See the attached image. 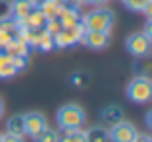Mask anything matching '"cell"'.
Instances as JSON below:
<instances>
[{"label": "cell", "mask_w": 152, "mask_h": 142, "mask_svg": "<svg viewBox=\"0 0 152 142\" xmlns=\"http://www.w3.org/2000/svg\"><path fill=\"white\" fill-rule=\"evenodd\" d=\"M114 21H115L114 12L110 8H102V6L81 15V23L85 25L87 31H106V33H110L112 27H114Z\"/></svg>", "instance_id": "obj_1"}, {"label": "cell", "mask_w": 152, "mask_h": 142, "mask_svg": "<svg viewBox=\"0 0 152 142\" xmlns=\"http://www.w3.org/2000/svg\"><path fill=\"white\" fill-rule=\"evenodd\" d=\"M56 121H58L62 131H69V129H81L87 121L85 109L79 104H64L56 113Z\"/></svg>", "instance_id": "obj_2"}, {"label": "cell", "mask_w": 152, "mask_h": 142, "mask_svg": "<svg viewBox=\"0 0 152 142\" xmlns=\"http://www.w3.org/2000/svg\"><path fill=\"white\" fill-rule=\"evenodd\" d=\"M127 98L135 104H148L152 98V81L150 77H142L137 75L135 79H131L129 85L125 88Z\"/></svg>", "instance_id": "obj_3"}, {"label": "cell", "mask_w": 152, "mask_h": 142, "mask_svg": "<svg viewBox=\"0 0 152 142\" xmlns=\"http://www.w3.org/2000/svg\"><path fill=\"white\" fill-rule=\"evenodd\" d=\"M87 29L83 23H77L75 27H69V29H60V33H56L54 37V48H67V46H73L77 42L83 41Z\"/></svg>", "instance_id": "obj_4"}, {"label": "cell", "mask_w": 152, "mask_h": 142, "mask_svg": "<svg viewBox=\"0 0 152 142\" xmlns=\"http://www.w3.org/2000/svg\"><path fill=\"white\" fill-rule=\"evenodd\" d=\"M137 135H139L137 127L125 119L110 125V129H108V140L110 142H133Z\"/></svg>", "instance_id": "obj_5"}, {"label": "cell", "mask_w": 152, "mask_h": 142, "mask_svg": "<svg viewBox=\"0 0 152 142\" xmlns=\"http://www.w3.org/2000/svg\"><path fill=\"white\" fill-rule=\"evenodd\" d=\"M125 48L135 58H146L150 54V37L145 33H133L127 37Z\"/></svg>", "instance_id": "obj_6"}, {"label": "cell", "mask_w": 152, "mask_h": 142, "mask_svg": "<svg viewBox=\"0 0 152 142\" xmlns=\"http://www.w3.org/2000/svg\"><path fill=\"white\" fill-rule=\"evenodd\" d=\"M23 119H25V135H29L31 138L39 135L41 131H45L48 127V121L42 113L39 112H29V113H23Z\"/></svg>", "instance_id": "obj_7"}, {"label": "cell", "mask_w": 152, "mask_h": 142, "mask_svg": "<svg viewBox=\"0 0 152 142\" xmlns=\"http://www.w3.org/2000/svg\"><path fill=\"white\" fill-rule=\"evenodd\" d=\"M81 42L91 50H104L110 44V33H106V31H87Z\"/></svg>", "instance_id": "obj_8"}, {"label": "cell", "mask_w": 152, "mask_h": 142, "mask_svg": "<svg viewBox=\"0 0 152 142\" xmlns=\"http://www.w3.org/2000/svg\"><path fill=\"white\" fill-rule=\"evenodd\" d=\"M58 21L62 25V29L75 27L77 23H81V12L75 8V4H66L62 8V12L58 14Z\"/></svg>", "instance_id": "obj_9"}, {"label": "cell", "mask_w": 152, "mask_h": 142, "mask_svg": "<svg viewBox=\"0 0 152 142\" xmlns=\"http://www.w3.org/2000/svg\"><path fill=\"white\" fill-rule=\"evenodd\" d=\"M10 17L21 19L37 8V0H10Z\"/></svg>", "instance_id": "obj_10"}, {"label": "cell", "mask_w": 152, "mask_h": 142, "mask_svg": "<svg viewBox=\"0 0 152 142\" xmlns=\"http://www.w3.org/2000/svg\"><path fill=\"white\" fill-rule=\"evenodd\" d=\"M15 33H18V25H15L14 17L8 15V17L0 19V50H2L10 41H14Z\"/></svg>", "instance_id": "obj_11"}, {"label": "cell", "mask_w": 152, "mask_h": 142, "mask_svg": "<svg viewBox=\"0 0 152 142\" xmlns=\"http://www.w3.org/2000/svg\"><path fill=\"white\" fill-rule=\"evenodd\" d=\"M64 6H66L64 0H37V8L42 12V15L46 19L58 17V14L62 12Z\"/></svg>", "instance_id": "obj_12"}, {"label": "cell", "mask_w": 152, "mask_h": 142, "mask_svg": "<svg viewBox=\"0 0 152 142\" xmlns=\"http://www.w3.org/2000/svg\"><path fill=\"white\" fill-rule=\"evenodd\" d=\"M2 50L8 54V56H23V58H27V56L31 54V50H33V48H31L29 44H25L23 41H19L18 37H15L14 41H10V42H8V44L4 46Z\"/></svg>", "instance_id": "obj_13"}, {"label": "cell", "mask_w": 152, "mask_h": 142, "mask_svg": "<svg viewBox=\"0 0 152 142\" xmlns=\"http://www.w3.org/2000/svg\"><path fill=\"white\" fill-rule=\"evenodd\" d=\"M100 117L106 125H114V123H118V121L123 119V109L119 108V106H106V108L102 109Z\"/></svg>", "instance_id": "obj_14"}, {"label": "cell", "mask_w": 152, "mask_h": 142, "mask_svg": "<svg viewBox=\"0 0 152 142\" xmlns=\"http://www.w3.org/2000/svg\"><path fill=\"white\" fill-rule=\"evenodd\" d=\"M6 131L12 133V135H18V136H25V119H23L21 113L18 115H12L6 123Z\"/></svg>", "instance_id": "obj_15"}, {"label": "cell", "mask_w": 152, "mask_h": 142, "mask_svg": "<svg viewBox=\"0 0 152 142\" xmlns=\"http://www.w3.org/2000/svg\"><path fill=\"white\" fill-rule=\"evenodd\" d=\"M14 75H18V71L12 64V58L4 50H0V79H12Z\"/></svg>", "instance_id": "obj_16"}, {"label": "cell", "mask_w": 152, "mask_h": 142, "mask_svg": "<svg viewBox=\"0 0 152 142\" xmlns=\"http://www.w3.org/2000/svg\"><path fill=\"white\" fill-rule=\"evenodd\" d=\"M87 142H108V129L102 125H94L89 131H85Z\"/></svg>", "instance_id": "obj_17"}, {"label": "cell", "mask_w": 152, "mask_h": 142, "mask_svg": "<svg viewBox=\"0 0 152 142\" xmlns=\"http://www.w3.org/2000/svg\"><path fill=\"white\" fill-rule=\"evenodd\" d=\"M58 142H87V135L83 129H69V131H62Z\"/></svg>", "instance_id": "obj_18"}, {"label": "cell", "mask_w": 152, "mask_h": 142, "mask_svg": "<svg viewBox=\"0 0 152 142\" xmlns=\"http://www.w3.org/2000/svg\"><path fill=\"white\" fill-rule=\"evenodd\" d=\"M37 48L41 50V52H50V50H54V38H52V35L46 33L45 29H42L41 38H39V42H37Z\"/></svg>", "instance_id": "obj_19"}, {"label": "cell", "mask_w": 152, "mask_h": 142, "mask_svg": "<svg viewBox=\"0 0 152 142\" xmlns=\"http://www.w3.org/2000/svg\"><path fill=\"white\" fill-rule=\"evenodd\" d=\"M89 81H91V77H89L87 71H75V73H71V77H69V83L73 86H77V88L87 86V85H89Z\"/></svg>", "instance_id": "obj_20"}, {"label": "cell", "mask_w": 152, "mask_h": 142, "mask_svg": "<svg viewBox=\"0 0 152 142\" xmlns=\"http://www.w3.org/2000/svg\"><path fill=\"white\" fill-rule=\"evenodd\" d=\"M33 140H35V142H58V140H60V135H58V131L46 127L45 131H41Z\"/></svg>", "instance_id": "obj_21"}, {"label": "cell", "mask_w": 152, "mask_h": 142, "mask_svg": "<svg viewBox=\"0 0 152 142\" xmlns=\"http://www.w3.org/2000/svg\"><path fill=\"white\" fill-rule=\"evenodd\" d=\"M125 4V8H129L131 12H142L146 8V4L152 2V0H121Z\"/></svg>", "instance_id": "obj_22"}, {"label": "cell", "mask_w": 152, "mask_h": 142, "mask_svg": "<svg viewBox=\"0 0 152 142\" xmlns=\"http://www.w3.org/2000/svg\"><path fill=\"white\" fill-rule=\"evenodd\" d=\"M42 29H45L46 33H50L52 37H54L56 33H60V29H62V25H60L58 17H52V19H46V21H45V27H42Z\"/></svg>", "instance_id": "obj_23"}, {"label": "cell", "mask_w": 152, "mask_h": 142, "mask_svg": "<svg viewBox=\"0 0 152 142\" xmlns=\"http://www.w3.org/2000/svg\"><path fill=\"white\" fill-rule=\"evenodd\" d=\"M12 58V64H14V67H15V71H23L27 67V58H23V56H10Z\"/></svg>", "instance_id": "obj_24"}, {"label": "cell", "mask_w": 152, "mask_h": 142, "mask_svg": "<svg viewBox=\"0 0 152 142\" xmlns=\"http://www.w3.org/2000/svg\"><path fill=\"white\" fill-rule=\"evenodd\" d=\"M10 15V4H8V0H0V19L8 17Z\"/></svg>", "instance_id": "obj_25"}, {"label": "cell", "mask_w": 152, "mask_h": 142, "mask_svg": "<svg viewBox=\"0 0 152 142\" xmlns=\"http://www.w3.org/2000/svg\"><path fill=\"white\" fill-rule=\"evenodd\" d=\"M23 138H25V136H18V135H12V133L2 135V142H25Z\"/></svg>", "instance_id": "obj_26"}, {"label": "cell", "mask_w": 152, "mask_h": 142, "mask_svg": "<svg viewBox=\"0 0 152 142\" xmlns=\"http://www.w3.org/2000/svg\"><path fill=\"white\" fill-rule=\"evenodd\" d=\"M133 142H152V138H150L148 135H141V133H139V135L135 136V140H133Z\"/></svg>", "instance_id": "obj_27"}, {"label": "cell", "mask_w": 152, "mask_h": 142, "mask_svg": "<svg viewBox=\"0 0 152 142\" xmlns=\"http://www.w3.org/2000/svg\"><path fill=\"white\" fill-rule=\"evenodd\" d=\"M4 109H6V104H4V98L0 96V119H2V115H4Z\"/></svg>", "instance_id": "obj_28"}, {"label": "cell", "mask_w": 152, "mask_h": 142, "mask_svg": "<svg viewBox=\"0 0 152 142\" xmlns=\"http://www.w3.org/2000/svg\"><path fill=\"white\" fill-rule=\"evenodd\" d=\"M73 4H79V6H85V4H93V0H73Z\"/></svg>", "instance_id": "obj_29"}, {"label": "cell", "mask_w": 152, "mask_h": 142, "mask_svg": "<svg viewBox=\"0 0 152 142\" xmlns=\"http://www.w3.org/2000/svg\"><path fill=\"white\" fill-rule=\"evenodd\" d=\"M106 2H110V0H93V4H94V6H104Z\"/></svg>", "instance_id": "obj_30"}, {"label": "cell", "mask_w": 152, "mask_h": 142, "mask_svg": "<svg viewBox=\"0 0 152 142\" xmlns=\"http://www.w3.org/2000/svg\"><path fill=\"white\" fill-rule=\"evenodd\" d=\"M64 2H66V4H73V0H64Z\"/></svg>", "instance_id": "obj_31"}, {"label": "cell", "mask_w": 152, "mask_h": 142, "mask_svg": "<svg viewBox=\"0 0 152 142\" xmlns=\"http://www.w3.org/2000/svg\"><path fill=\"white\" fill-rule=\"evenodd\" d=\"M0 142H2V135H0Z\"/></svg>", "instance_id": "obj_32"}]
</instances>
